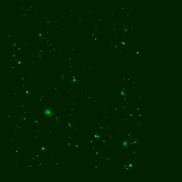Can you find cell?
I'll use <instances>...</instances> for the list:
<instances>
[{"label": "cell", "instance_id": "obj_1", "mask_svg": "<svg viewBox=\"0 0 182 182\" xmlns=\"http://www.w3.org/2000/svg\"><path fill=\"white\" fill-rule=\"evenodd\" d=\"M41 149H42V150H44L45 149V147H42L41 148Z\"/></svg>", "mask_w": 182, "mask_h": 182}]
</instances>
